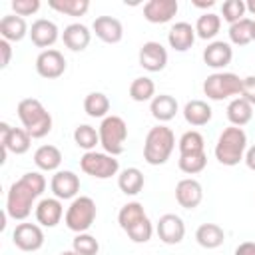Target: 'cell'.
<instances>
[{"label":"cell","instance_id":"cell-1","mask_svg":"<svg viewBox=\"0 0 255 255\" xmlns=\"http://www.w3.org/2000/svg\"><path fill=\"white\" fill-rule=\"evenodd\" d=\"M46 177L40 171H26L18 181H14L6 193V215L14 221H24L32 213L34 201L44 193Z\"/></svg>","mask_w":255,"mask_h":255},{"label":"cell","instance_id":"cell-2","mask_svg":"<svg viewBox=\"0 0 255 255\" xmlns=\"http://www.w3.org/2000/svg\"><path fill=\"white\" fill-rule=\"evenodd\" d=\"M245 151H247V133L243 131V128H237V126L225 128L219 133L213 149L215 159L227 167H233L239 161H243Z\"/></svg>","mask_w":255,"mask_h":255},{"label":"cell","instance_id":"cell-3","mask_svg":"<svg viewBox=\"0 0 255 255\" xmlns=\"http://www.w3.org/2000/svg\"><path fill=\"white\" fill-rule=\"evenodd\" d=\"M16 112L22 122V128L32 135V139H40L52 131V116L42 106L40 100L24 98V100H20Z\"/></svg>","mask_w":255,"mask_h":255},{"label":"cell","instance_id":"cell-4","mask_svg":"<svg viewBox=\"0 0 255 255\" xmlns=\"http://www.w3.org/2000/svg\"><path fill=\"white\" fill-rule=\"evenodd\" d=\"M175 147V135L171 131V128L157 124L153 126L143 141V159L149 165H163Z\"/></svg>","mask_w":255,"mask_h":255},{"label":"cell","instance_id":"cell-5","mask_svg":"<svg viewBox=\"0 0 255 255\" xmlns=\"http://www.w3.org/2000/svg\"><path fill=\"white\" fill-rule=\"evenodd\" d=\"M98 133H100V145L106 153L114 157L124 153L126 139H128V124L124 122V118L114 116V114L104 118L98 128Z\"/></svg>","mask_w":255,"mask_h":255},{"label":"cell","instance_id":"cell-6","mask_svg":"<svg viewBox=\"0 0 255 255\" xmlns=\"http://www.w3.org/2000/svg\"><path fill=\"white\" fill-rule=\"evenodd\" d=\"M96 215H98L96 201L88 195H78L68 205L66 215H64V223L74 233H88V229L96 221Z\"/></svg>","mask_w":255,"mask_h":255},{"label":"cell","instance_id":"cell-7","mask_svg":"<svg viewBox=\"0 0 255 255\" xmlns=\"http://www.w3.org/2000/svg\"><path fill=\"white\" fill-rule=\"evenodd\" d=\"M241 84L243 78H239L233 72H215L205 78L203 94L207 96V100L223 102L231 96H241Z\"/></svg>","mask_w":255,"mask_h":255},{"label":"cell","instance_id":"cell-8","mask_svg":"<svg viewBox=\"0 0 255 255\" xmlns=\"http://www.w3.org/2000/svg\"><path fill=\"white\" fill-rule=\"evenodd\" d=\"M80 169L94 179H110L120 173V161L106 151H86L80 157Z\"/></svg>","mask_w":255,"mask_h":255},{"label":"cell","instance_id":"cell-9","mask_svg":"<svg viewBox=\"0 0 255 255\" xmlns=\"http://www.w3.org/2000/svg\"><path fill=\"white\" fill-rule=\"evenodd\" d=\"M0 133H2V161H6L8 153L22 155L30 149L32 145V135L24 128H12L6 122L0 124Z\"/></svg>","mask_w":255,"mask_h":255},{"label":"cell","instance_id":"cell-10","mask_svg":"<svg viewBox=\"0 0 255 255\" xmlns=\"http://www.w3.org/2000/svg\"><path fill=\"white\" fill-rule=\"evenodd\" d=\"M12 243L22 251H38L44 245V231L38 223H18L12 231Z\"/></svg>","mask_w":255,"mask_h":255},{"label":"cell","instance_id":"cell-11","mask_svg":"<svg viewBox=\"0 0 255 255\" xmlns=\"http://www.w3.org/2000/svg\"><path fill=\"white\" fill-rule=\"evenodd\" d=\"M36 72L46 80H56L66 72V58L60 50H42L36 58Z\"/></svg>","mask_w":255,"mask_h":255},{"label":"cell","instance_id":"cell-12","mask_svg":"<svg viewBox=\"0 0 255 255\" xmlns=\"http://www.w3.org/2000/svg\"><path fill=\"white\" fill-rule=\"evenodd\" d=\"M155 233L159 237L161 243L165 245H177L183 241L185 237V223L179 215L175 213H165L159 217L157 225H155Z\"/></svg>","mask_w":255,"mask_h":255},{"label":"cell","instance_id":"cell-13","mask_svg":"<svg viewBox=\"0 0 255 255\" xmlns=\"http://www.w3.org/2000/svg\"><path fill=\"white\" fill-rule=\"evenodd\" d=\"M50 189L58 199H76L80 193V177L70 169H58L50 179Z\"/></svg>","mask_w":255,"mask_h":255},{"label":"cell","instance_id":"cell-14","mask_svg":"<svg viewBox=\"0 0 255 255\" xmlns=\"http://www.w3.org/2000/svg\"><path fill=\"white\" fill-rule=\"evenodd\" d=\"M137 60H139V66L147 72H161L165 66H167V50L159 44V42H145L141 48H139V54H137Z\"/></svg>","mask_w":255,"mask_h":255},{"label":"cell","instance_id":"cell-15","mask_svg":"<svg viewBox=\"0 0 255 255\" xmlns=\"http://www.w3.org/2000/svg\"><path fill=\"white\" fill-rule=\"evenodd\" d=\"M34 215H36L38 225H42V227H56L62 221V217L66 215L62 199H58V197H44V199H40L36 203V207H34Z\"/></svg>","mask_w":255,"mask_h":255},{"label":"cell","instance_id":"cell-16","mask_svg":"<svg viewBox=\"0 0 255 255\" xmlns=\"http://www.w3.org/2000/svg\"><path fill=\"white\" fill-rule=\"evenodd\" d=\"M177 0H149L143 4V18L149 24H167L177 14Z\"/></svg>","mask_w":255,"mask_h":255},{"label":"cell","instance_id":"cell-17","mask_svg":"<svg viewBox=\"0 0 255 255\" xmlns=\"http://www.w3.org/2000/svg\"><path fill=\"white\" fill-rule=\"evenodd\" d=\"M30 40L36 48H44L50 50V46H54L60 38V30L56 26V22L48 20V18H38L32 26H30Z\"/></svg>","mask_w":255,"mask_h":255},{"label":"cell","instance_id":"cell-18","mask_svg":"<svg viewBox=\"0 0 255 255\" xmlns=\"http://www.w3.org/2000/svg\"><path fill=\"white\" fill-rule=\"evenodd\" d=\"M175 201L183 209H195L203 201V187H201V183L197 179H193V177L179 179L177 185H175Z\"/></svg>","mask_w":255,"mask_h":255},{"label":"cell","instance_id":"cell-19","mask_svg":"<svg viewBox=\"0 0 255 255\" xmlns=\"http://www.w3.org/2000/svg\"><path fill=\"white\" fill-rule=\"evenodd\" d=\"M231 60H233V48L229 42L213 40L203 50V62L213 70H223L225 66L231 64Z\"/></svg>","mask_w":255,"mask_h":255},{"label":"cell","instance_id":"cell-20","mask_svg":"<svg viewBox=\"0 0 255 255\" xmlns=\"http://www.w3.org/2000/svg\"><path fill=\"white\" fill-rule=\"evenodd\" d=\"M92 30L106 44H118L124 38V26L114 16H98L92 24Z\"/></svg>","mask_w":255,"mask_h":255},{"label":"cell","instance_id":"cell-21","mask_svg":"<svg viewBox=\"0 0 255 255\" xmlns=\"http://www.w3.org/2000/svg\"><path fill=\"white\" fill-rule=\"evenodd\" d=\"M195 26L189 22H175L167 32V44L175 52H187L195 42Z\"/></svg>","mask_w":255,"mask_h":255},{"label":"cell","instance_id":"cell-22","mask_svg":"<svg viewBox=\"0 0 255 255\" xmlns=\"http://www.w3.org/2000/svg\"><path fill=\"white\" fill-rule=\"evenodd\" d=\"M90 40H92L90 28L84 26V24H80V22L68 24L64 28V32H62V42L72 52H84L90 46Z\"/></svg>","mask_w":255,"mask_h":255},{"label":"cell","instance_id":"cell-23","mask_svg":"<svg viewBox=\"0 0 255 255\" xmlns=\"http://www.w3.org/2000/svg\"><path fill=\"white\" fill-rule=\"evenodd\" d=\"M28 34H30V28H28V24H26V20L22 16H16V14L2 16V20H0V36H2V40L12 44V42L24 40Z\"/></svg>","mask_w":255,"mask_h":255},{"label":"cell","instance_id":"cell-24","mask_svg":"<svg viewBox=\"0 0 255 255\" xmlns=\"http://www.w3.org/2000/svg\"><path fill=\"white\" fill-rule=\"evenodd\" d=\"M149 112H151L153 120H157L159 124H165V122L175 118V114L179 112V104H177V100L173 96L159 94L149 102Z\"/></svg>","mask_w":255,"mask_h":255},{"label":"cell","instance_id":"cell-25","mask_svg":"<svg viewBox=\"0 0 255 255\" xmlns=\"http://www.w3.org/2000/svg\"><path fill=\"white\" fill-rule=\"evenodd\" d=\"M183 118H185V122H187L189 126L199 128V126H205V124L211 122L213 110H211V106H209L207 102H203V100H191V102H187V104L183 106Z\"/></svg>","mask_w":255,"mask_h":255},{"label":"cell","instance_id":"cell-26","mask_svg":"<svg viewBox=\"0 0 255 255\" xmlns=\"http://www.w3.org/2000/svg\"><path fill=\"white\" fill-rule=\"evenodd\" d=\"M195 241L203 249H217L225 241V231L217 223H201L195 229Z\"/></svg>","mask_w":255,"mask_h":255},{"label":"cell","instance_id":"cell-27","mask_svg":"<svg viewBox=\"0 0 255 255\" xmlns=\"http://www.w3.org/2000/svg\"><path fill=\"white\" fill-rule=\"evenodd\" d=\"M34 163L40 171H54L56 173L60 163H62V151L52 143L40 145L34 151Z\"/></svg>","mask_w":255,"mask_h":255},{"label":"cell","instance_id":"cell-28","mask_svg":"<svg viewBox=\"0 0 255 255\" xmlns=\"http://www.w3.org/2000/svg\"><path fill=\"white\" fill-rule=\"evenodd\" d=\"M251 118H253V106L247 100H243L241 96L233 98L227 104V120L231 122V126L243 128L251 122Z\"/></svg>","mask_w":255,"mask_h":255},{"label":"cell","instance_id":"cell-29","mask_svg":"<svg viewBox=\"0 0 255 255\" xmlns=\"http://www.w3.org/2000/svg\"><path fill=\"white\" fill-rule=\"evenodd\" d=\"M143 173L137 167H126L118 173V187L126 195H137L143 189Z\"/></svg>","mask_w":255,"mask_h":255},{"label":"cell","instance_id":"cell-30","mask_svg":"<svg viewBox=\"0 0 255 255\" xmlns=\"http://www.w3.org/2000/svg\"><path fill=\"white\" fill-rule=\"evenodd\" d=\"M221 30V16L213 12H205L195 22V34L201 40H213Z\"/></svg>","mask_w":255,"mask_h":255},{"label":"cell","instance_id":"cell-31","mask_svg":"<svg viewBox=\"0 0 255 255\" xmlns=\"http://www.w3.org/2000/svg\"><path fill=\"white\" fill-rule=\"evenodd\" d=\"M145 209L139 201H128L126 205H122V209L118 211V223L124 231H128L131 225L139 223L141 219H145Z\"/></svg>","mask_w":255,"mask_h":255},{"label":"cell","instance_id":"cell-32","mask_svg":"<svg viewBox=\"0 0 255 255\" xmlns=\"http://www.w3.org/2000/svg\"><path fill=\"white\" fill-rule=\"evenodd\" d=\"M84 112L90 118H108L110 112V100L104 92H90L84 98Z\"/></svg>","mask_w":255,"mask_h":255},{"label":"cell","instance_id":"cell-33","mask_svg":"<svg viewBox=\"0 0 255 255\" xmlns=\"http://www.w3.org/2000/svg\"><path fill=\"white\" fill-rule=\"evenodd\" d=\"M229 42L235 46H247L253 42V20L251 18H241L239 22L229 26Z\"/></svg>","mask_w":255,"mask_h":255},{"label":"cell","instance_id":"cell-34","mask_svg":"<svg viewBox=\"0 0 255 255\" xmlns=\"http://www.w3.org/2000/svg\"><path fill=\"white\" fill-rule=\"evenodd\" d=\"M129 98L133 102H151L155 98V84L147 76H139L129 84Z\"/></svg>","mask_w":255,"mask_h":255},{"label":"cell","instance_id":"cell-35","mask_svg":"<svg viewBox=\"0 0 255 255\" xmlns=\"http://www.w3.org/2000/svg\"><path fill=\"white\" fill-rule=\"evenodd\" d=\"M74 141L84 151H94L96 145H100V133H98L96 128H92L88 124H82L74 129Z\"/></svg>","mask_w":255,"mask_h":255},{"label":"cell","instance_id":"cell-36","mask_svg":"<svg viewBox=\"0 0 255 255\" xmlns=\"http://www.w3.org/2000/svg\"><path fill=\"white\" fill-rule=\"evenodd\" d=\"M177 147H179V155L201 153V151H205V139L197 129H189V131L181 133V137L177 141Z\"/></svg>","mask_w":255,"mask_h":255},{"label":"cell","instance_id":"cell-37","mask_svg":"<svg viewBox=\"0 0 255 255\" xmlns=\"http://www.w3.org/2000/svg\"><path fill=\"white\" fill-rule=\"evenodd\" d=\"M48 6L66 16H84L90 8L88 0H50Z\"/></svg>","mask_w":255,"mask_h":255},{"label":"cell","instance_id":"cell-38","mask_svg":"<svg viewBox=\"0 0 255 255\" xmlns=\"http://www.w3.org/2000/svg\"><path fill=\"white\" fill-rule=\"evenodd\" d=\"M177 165H179V169H181L183 173H187V175H197V173H201V171L205 169V165H207V155H205V151L179 155Z\"/></svg>","mask_w":255,"mask_h":255},{"label":"cell","instance_id":"cell-39","mask_svg":"<svg viewBox=\"0 0 255 255\" xmlns=\"http://www.w3.org/2000/svg\"><path fill=\"white\" fill-rule=\"evenodd\" d=\"M72 249L80 255H98L100 243L90 233H76V237L72 239Z\"/></svg>","mask_w":255,"mask_h":255},{"label":"cell","instance_id":"cell-40","mask_svg":"<svg viewBox=\"0 0 255 255\" xmlns=\"http://www.w3.org/2000/svg\"><path fill=\"white\" fill-rule=\"evenodd\" d=\"M245 12H247L245 0H225L221 4V16L225 22H229V26L245 18Z\"/></svg>","mask_w":255,"mask_h":255},{"label":"cell","instance_id":"cell-41","mask_svg":"<svg viewBox=\"0 0 255 255\" xmlns=\"http://www.w3.org/2000/svg\"><path fill=\"white\" fill-rule=\"evenodd\" d=\"M126 233H128V237H129L133 243H147V241L151 239V235H153V223L149 221V217H145V219H141L139 223L131 225Z\"/></svg>","mask_w":255,"mask_h":255},{"label":"cell","instance_id":"cell-42","mask_svg":"<svg viewBox=\"0 0 255 255\" xmlns=\"http://www.w3.org/2000/svg\"><path fill=\"white\" fill-rule=\"evenodd\" d=\"M12 10L16 16H32L40 10V0H12Z\"/></svg>","mask_w":255,"mask_h":255},{"label":"cell","instance_id":"cell-43","mask_svg":"<svg viewBox=\"0 0 255 255\" xmlns=\"http://www.w3.org/2000/svg\"><path fill=\"white\" fill-rule=\"evenodd\" d=\"M241 98L247 100L251 106H255V76L243 78V84H241Z\"/></svg>","mask_w":255,"mask_h":255},{"label":"cell","instance_id":"cell-44","mask_svg":"<svg viewBox=\"0 0 255 255\" xmlns=\"http://www.w3.org/2000/svg\"><path fill=\"white\" fill-rule=\"evenodd\" d=\"M0 54H2L0 68H8V64H10V60H12V44L6 42V40H0Z\"/></svg>","mask_w":255,"mask_h":255},{"label":"cell","instance_id":"cell-45","mask_svg":"<svg viewBox=\"0 0 255 255\" xmlns=\"http://www.w3.org/2000/svg\"><path fill=\"white\" fill-rule=\"evenodd\" d=\"M233 255H255V241H243L235 247Z\"/></svg>","mask_w":255,"mask_h":255},{"label":"cell","instance_id":"cell-46","mask_svg":"<svg viewBox=\"0 0 255 255\" xmlns=\"http://www.w3.org/2000/svg\"><path fill=\"white\" fill-rule=\"evenodd\" d=\"M243 161H245V165L251 169V171H255V143L251 145V147H247V151H245V157H243Z\"/></svg>","mask_w":255,"mask_h":255},{"label":"cell","instance_id":"cell-47","mask_svg":"<svg viewBox=\"0 0 255 255\" xmlns=\"http://www.w3.org/2000/svg\"><path fill=\"white\" fill-rule=\"evenodd\" d=\"M195 8H211L215 4V0H193L191 2Z\"/></svg>","mask_w":255,"mask_h":255},{"label":"cell","instance_id":"cell-48","mask_svg":"<svg viewBox=\"0 0 255 255\" xmlns=\"http://www.w3.org/2000/svg\"><path fill=\"white\" fill-rule=\"evenodd\" d=\"M245 8H247V12H249V14H253V16H255V0H247V2H245Z\"/></svg>","mask_w":255,"mask_h":255},{"label":"cell","instance_id":"cell-49","mask_svg":"<svg viewBox=\"0 0 255 255\" xmlns=\"http://www.w3.org/2000/svg\"><path fill=\"white\" fill-rule=\"evenodd\" d=\"M60 255H80V253H76L74 249H66V251H60Z\"/></svg>","mask_w":255,"mask_h":255},{"label":"cell","instance_id":"cell-50","mask_svg":"<svg viewBox=\"0 0 255 255\" xmlns=\"http://www.w3.org/2000/svg\"><path fill=\"white\" fill-rule=\"evenodd\" d=\"M253 42H255V20H253Z\"/></svg>","mask_w":255,"mask_h":255}]
</instances>
